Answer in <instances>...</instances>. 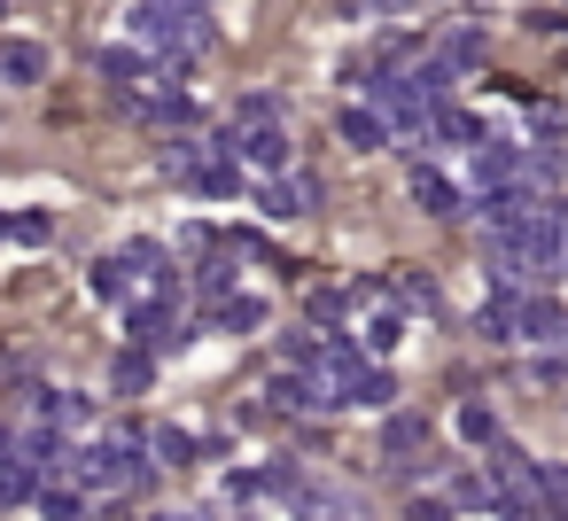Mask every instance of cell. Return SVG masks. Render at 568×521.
I'll return each instance as SVG.
<instances>
[{
	"mask_svg": "<svg viewBox=\"0 0 568 521\" xmlns=\"http://www.w3.org/2000/svg\"><path fill=\"white\" fill-rule=\"evenodd\" d=\"M125 327H133L141 350H180V343H187V335H180V288H156V296L125 304Z\"/></svg>",
	"mask_w": 568,
	"mask_h": 521,
	"instance_id": "obj_1",
	"label": "cell"
},
{
	"mask_svg": "<svg viewBox=\"0 0 568 521\" xmlns=\"http://www.w3.org/2000/svg\"><path fill=\"white\" fill-rule=\"evenodd\" d=\"M226 133H234V156H242V164H257V172H273V180L288 172V133H281V125H226Z\"/></svg>",
	"mask_w": 568,
	"mask_h": 521,
	"instance_id": "obj_2",
	"label": "cell"
},
{
	"mask_svg": "<svg viewBox=\"0 0 568 521\" xmlns=\"http://www.w3.org/2000/svg\"><path fill=\"white\" fill-rule=\"evenodd\" d=\"M320 203H327L320 172H281V180L265 187V211H273V218H312Z\"/></svg>",
	"mask_w": 568,
	"mask_h": 521,
	"instance_id": "obj_3",
	"label": "cell"
},
{
	"mask_svg": "<svg viewBox=\"0 0 568 521\" xmlns=\"http://www.w3.org/2000/svg\"><path fill=\"white\" fill-rule=\"evenodd\" d=\"M32 420L79 436V428H94V397H79V389H32Z\"/></svg>",
	"mask_w": 568,
	"mask_h": 521,
	"instance_id": "obj_4",
	"label": "cell"
},
{
	"mask_svg": "<svg viewBox=\"0 0 568 521\" xmlns=\"http://www.w3.org/2000/svg\"><path fill=\"white\" fill-rule=\"evenodd\" d=\"M273 405H281V412H335V405H327V381L304 374V366H281V374H273Z\"/></svg>",
	"mask_w": 568,
	"mask_h": 521,
	"instance_id": "obj_5",
	"label": "cell"
},
{
	"mask_svg": "<svg viewBox=\"0 0 568 521\" xmlns=\"http://www.w3.org/2000/svg\"><path fill=\"white\" fill-rule=\"evenodd\" d=\"M413 203H420L428 218H467V195H459L436 164H413Z\"/></svg>",
	"mask_w": 568,
	"mask_h": 521,
	"instance_id": "obj_6",
	"label": "cell"
},
{
	"mask_svg": "<svg viewBox=\"0 0 568 521\" xmlns=\"http://www.w3.org/2000/svg\"><path fill=\"white\" fill-rule=\"evenodd\" d=\"M141 288H149V280H141L133 249H118V257L94 265V296H102V304H141Z\"/></svg>",
	"mask_w": 568,
	"mask_h": 521,
	"instance_id": "obj_7",
	"label": "cell"
},
{
	"mask_svg": "<svg viewBox=\"0 0 568 521\" xmlns=\"http://www.w3.org/2000/svg\"><path fill=\"white\" fill-rule=\"evenodd\" d=\"M413 451H428V412H389L382 420V459L413 467Z\"/></svg>",
	"mask_w": 568,
	"mask_h": 521,
	"instance_id": "obj_8",
	"label": "cell"
},
{
	"mask_svg": "<svg viewBox=\"0 0 568 521\" xmlns=\"http://www.w3.org/2000/svg\"><path fill=\"white\" fill-rule=\"evenodd\" d=\"M94 71H102V79H110L118 94H141V86H156V79H149V55H141V48H102V55H94Z\"/></svg>",
	"mask_w": 568,
	"mask_h": 521,
	"instance_id": "obj_9",
	"label": "cell"
},
{
	"mask_svg": "<svg viewBox=\"0 0 568 521\" xmlns=\"http://www.w3.org/2000/svg\"><path fill=\"white\" fill-rule=\"evenodd\" d=\"M521 343H568V304L521 296Z\"/></svg>",
	"mask_w": 568,
	"mask_h": 521,
	"instance_id": "obj_10",
	"label": "cell"
},
{
	"mask_svg": "<svg viewBox=\"0 0 568 521\" xmlns=\"http://www.w3.org/2000/svg\"><path fill=\"white\" fill-rule=\"evenodd\" d=\"M48 79V48L32 40H0V86H40Z\"/></svg>",
	"mask_w": 568,
	"mask_h": 521,
	"instance_id": "obj_11",
	"label": "cell"
},
{
	"mask_svg": "<svg viewBox=\"0 0 568 521\" xmlns=\"http://www.w3.org/2000/svg\"><path fill=\"white\" fill-rule=\"evenodd\" d=\"M335 125H343V141H351V149H358V156H374V149H382V141H389V118H382V110H374V102H351V110H343V118H335Z\"/></svg>",
	"mask_w": 568,
	"mask_h": 521,
	"instance_id": "obj_12",
	"label": "cell"
},
{
	"mask_svg": "<svg viewBox=\"0 0 568 521\" xmlns=\"http://www.w3.org/2000/svg\"><path fill=\"white\" fill-rule=\"evenodd\" d=\"M475 327H483V343H521V296L498 288V296L475 311Z\"/></svg>",
	"mask_w": 568,
	"mask_h": 521,
	"instance_id": "obj_13",
	"label": "cell"
},
{
	"mask_svg": "<svg viewBox=\"0 0 568 521\" xmlns=\"http://www.w3.org/2000/svg\"><path fill=\"white\" fill-rule=\"evenodd\" d=\"M149 381H156V350H141V343H125V350L110 358V389H118V397H141Z\"/></svg>",
	"mask_w": 568,
	"mask_h": 521,
	"instance_id": "obj_14",
	"label": "cell"
},
{
	"mask_svg": "<svg viewBox=\"0 0 568 521\" xmlns=\"http://www.w3.org/2000/svg\"><path fill=\"white\" fill-rule=\"evenodd\" d=\"M436 63H444V71H475V63H483V32H475V24L436 32Z\"/></svg>",
	"mask_w": 568,
	"mask_h": 521,
	"instance_id": "obj_15",
	"label": "cell"
},
{
	"mask_svg": "<svg viewBox=\"0 0 568 521\" xmlns=\"http://www.w3.org/2000/svg\"><path fill=\"white\" fill-rule=\"evenodd\" d=\"M156 164H164V180H187V187H195L211 156H203V141H187V133H180V141H164V156H156Z\"/></svg>",
	"mask_w": 568,
	"mask_h": 521,
	"instance_id": "obj_16",
	"label": "cell"
},
{
	"mask_svg": "<svg viewBox=\"0 0 568 521\" xmlns=\"http://www.w3.org/2000/svg\"><path fill=\"white\" fill-rule=\"evenodd\" d=\"M211 327H226V335H257V327H265V304H257V296H226V304L211 311Z\"/></svg>",
	"mask_w": 568,
	"mask_h": 521,
	"instance_id": "obj_17",
	"label": "cell"
},
{
	"mask_svg": "<svg viewBox=\"0 0 568 521\" xmlns=\"http://www.w3.org/2000/svg\"><path fill=\"white\" fill-rule=\"evenodd\" d=\"M389 397H397V381H389L382 366H358V374H351V405H366V412H382Z\"/></svg>",
	"mask_w": 568,
	"mask_h": 521,
	"instance_id": "obj_18",
	"label": "cell"
},
{
	"mask_svg": "<svg viewBox=\"0 0 568 521\" xmlns=\"http://www.w3.org/2000/svg\"><path fill=\"white\" fill-rule=\"evenodd\" d=\"M40 513H48V521H87L79 482H40Z\"/></svg>",
	"mask_w": 568,
	"mask_h": 521,
	"instance_id": "obj_19",
	"label": "cell"
},
{
	"mask_svg": "<svg viewBox=\"0 0 568 521\" xmlns=\"http://www.w3.org/2000/svg\"><path fill=\"white\" fill-rule=\"evenodd\" d=\"M459 436H467V443H483V451H498V443H506L490 405H459Z\"/></svg>",
	"mask_w": 568,
	"mask_h": 521,
	"instance_id": "obj_20",
	"label": "cell"
},
{
	"mask_svg": "<svg viewBox=\"0 0 568 521\" xmlns=\"http://www.w3.org/2000/svg\"><path fill=\"white\" fill-rule=\"evenodd\" d=\"M149 451H156V467H187V459H195V436H187V428H156Z\"/></svg>",
	"mask_w": 568,
	"mask_h": 521,
	"instance_id": "obj_21",
	"label": "cell"
},
{
	"mask_svg": "<svg viewBox=\"0 0 568 521\" xmlns=\"http://www.w3.org/2000/svg\"><path fill=\"white\" fill-rule=\"evenodd\" d=\"M40 490V474L24 467V459H9V467H0V505H17V498H32Z\"/></svg>",
	"mask_w": 568,
	"mask_h": 521,
	"instance_id": "obj_22",
	"label": "cell"
},
{
	"mask_svg": "<svg viewBox=\"0 0 568 521\" xmlns=\"http://www.w3.org/2000/svg\"><path fill=\"white\" fill-rule=\"evenodd\" d=\"M234 125H281V94H242Z\"/></svg>",
	"mask_w": 568,
	"mask_h": 521,
	"instance_id": "obj_23",
	"label": "cell"
},
{
	"mask_svg": "<svg viewBox=\"0 0 568 521\" xmlns=\"http://www.w3.org/2000/svg\"><path fill=\"white\" fill-rule=\"evenodd\" d=\"M389 288H397V304H405V311H436V288H428L420 273H397Z\"/></svg>",
	"mask_w": 568,
	"mask_h": 521,
	"instance_id": "obj_24",
	"label": "cell"
},
{
	"mask_svg": "<svg viewBox=\"0 0 568 521\" xmlns=\"http://www.w3.org/2000/svg\"><path fill=\"white\" fill-rule=\"evenodd\" d=\"M397 343H405V319H397V311H382V319L366 327V350H374V358H389Z\"/></svg>",
	"mask_w": 568,
	"mask_h": 521,
	"instance_id": "obj_25",
	"label": "cell"
},
{
	"mask_svg": "<svg viewBox=\"0 0 568 521\" xmlns=\"http://www.w3.org/2000/svg\"><path fill=\"white\" fill-rule=\"evenodd\" d=\"M48 234H55V226H48V211H24V218H17V242H24V249H40Z\"/></svg>",
	"mask_w": 568,
	"mask_h": 521,
	"instance_id": "obj_26",
	"label": "cell"
},
{
	"mask_svg": "<svg viewBox=\"0 0 568 521\" xmlns=\"http://www.w3.org/2000/svg\"><path fill=\"white\" fill-rule=\"evenodd\" d=\"M405 521H452V505H444V498H413Z\"/></svg>",
	"mask_w": 568,
	"mask_h": 521,
	"instance_id": "obj_27",
	"label": "cell"
},
{
	"mask_svg": "<svg viewBox=\"0 0 568 521\" xmlns=\"http://www.w3.org/2000/svg\"><path fill=\"white\" fill-rule=\"evenodd\" d=\"M358 9H374V17H397V9H405V0H358Z\"/></svg>",
	"mask_w": 568,
	"mask_h": 521,
	"instance_id": "obj_28",
	"label": "cell"
},
{
	"mask_svg": "<svg viewBox=\"0 0 568 521\" xmlns=\"http://www.w3.org/2000/svg\"><path fill=\"white\" fill-rule=\"evenodd\" d=\"M9 234H17V218H0V242H9Z\"/></svg>",
	"mask_w": 568,
	"mask_h": 521,
	"instance_id": "obj_29",
	"label": "cell"
},
{
	"mask_svg": "<svg viewBox=\"0 0 568 521\" xmlns=\"http://www.w3.org/2000/svg\"><path fill=\"white\" fill-rule=\"evenodd\" d=\"M560 172H568V149H560Z\"/></svg>",
	"mask_w": 568,
	"mask_h": 521,
	"instance_id": "obj_30",
	"label": "cell"
},
{
	"mask_svg": "<svg viewBox=\"0 0 568 521\" xmlns=\"http://www.w3.org/2000/svg\"><path fill=\"white\" fill-rule=\"evenodd\" d=\"M0 17H9V0H0Z\"/></svg>",
	"mask_w": 568,
	"mask_h": 521,
	"instance_id": "obj_31",
	"label": "cell"
},
{
	"mask_svg": "<svg viewBox=\"0 0 568 521\" xmlns=\"http://www.w3.org/2000/svg\"><path fill=\"white\" fill-rule=\"evenodd\" d=\"M296 521H304V513H296Z\"/></svg>",
	"mask_w": 568,
	"mask_h": 521,
	"instance_id": "obj_32",
	"label": "cell"
},
{
	"mask_svg": "<svg viewBox=\"0 0 568 521\" xmlns=\"http://www.w3.org/2000/svg\"><path fill=\"white\" fill-rule=\"evenodd\" d=\"M560 521H568V513H560Z\"/></svg>",
	"mask_w": 568,
	"mask_h": 521,
	"instance_id": "obj_33",
	"label": "cell"
},
{
	"mask_svg": "<svg viewBox=\"0 0 568 521\" xmlns=\"http://www.w3.org/2000/svg\"><path fill=\"white\" fill-rule=\"evenodd\" d=\"M87 521H94V513H87Z\"/></svg>",
	"mask_w": 568,
	"mask_h": 521,
	"instance_id": "obj_34",
	"label": "cell"
}]
</instances>
